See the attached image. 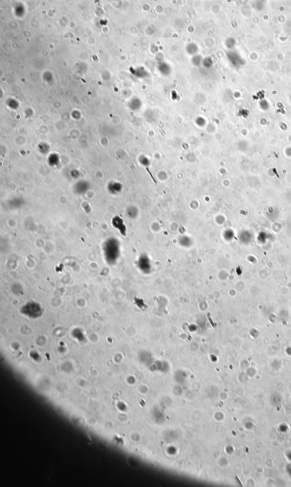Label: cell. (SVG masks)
Wrapping results in <instances>:
<instances>
[{"mask_svg":"<svg viewBox=\"0 0 291 487\" xmlns=\"http://www.w3.org/2000/svg\"><path fill=\"white\" fill-rule=\"evenodd\" d=\"M103 253L106 261L109 264L115 263L118 258L119 249L118 244L115 239L106 240L103 246Z\"/></svg>","mask_w":291,"mask_h":487,"instance_id":"obj_1","label":"cell"},{"mask_svg":"<svg viewBox=\"0 0 291 487\" xmlns=\"http://www.w3.org/2000/svg\"><path fill=\"white\" fill-rule=\"evenodd\" d=\"M20 312L27 317L35 319L42 316L43 310L41 304L35 301H30L23 305Z\"/></svg>","mask_w":291,"mask_h":487,"instance_id":"obj_2","label":"cell"},{"mask_svg":"<svg viewBox=\"0 0 291 487\" xmlns=\"http://www.w3.org/2000/svg\"><path fill=\"white\" fill-rule=\"evenodd\" d=\"M123 221L121 218L115 217L112 220V226L118 229L122 236H126V228Z\"/></svg>","mask_w":291,"mask_h":487,"instance_id":"obj_3","label":"cell"}]
</instances>
